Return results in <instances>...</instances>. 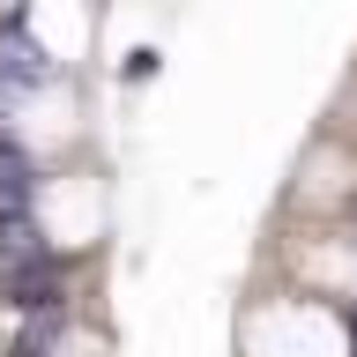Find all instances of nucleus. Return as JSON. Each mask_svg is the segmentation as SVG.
Listing matches in <instances>:
<instances>
[{"label": "nucleus", "instance_id": "nucleus-1", "mask_svg": "<svg viewBox=\"0 0 357 357\" xmlns=\"http://www.w3.org/2000/svg\"><path fill=\"white\" fill-rule=\"evenodd\" d=\"M30 223H38V238L52 245V253H82V245H97V238H105V178L82 172V164L38 178Z\"/></svg>", "mask_w": 357, "mask_h": 357}, {"label": "nucleus", "instance_id": "nucleus-3", "mask_svg": "<svg viewBox=\"0 0 357 357\" xmlns=\"http://www.w3.org/2000/svg\"><path fill=\"white\" fill-rule=\"evenodd\" d=\"M8 134H15L22 149H38V156L67 149V142H82V97H75L67 82L15 89V97H8Z\"/></svg>", "mask_w": 357, "mask_h": 357}, {"label": "nucleus", "instance_id": "nucleus-2", "mask_svg": "<svg viewBox=\"0 0 357 357\" xmlns=\"http://www.w3.org/2000/svg\"><path fill=\"white\" fill-rule=\"evenodd\" d=\"M245 357H342V328L305 298H275L245 320Z\"/></svg>", "mask_w": 357, "mask_h": 357}, {"label": "nucleus", "instance_id": "nucleus-4", "mask_svg": "<svg viewBox=\"0 0 357 357\" xmlns=\"http://www.w3.org/2000/svg\"><path fill=\"white\" fill-rule=\"evenodd\" d=\"M22 30L38 45H52V67H82V38H89L82 8H38V15H22Z\"/></svg>", "mask_w": 357, "mask_h": 357}]
</instances>
